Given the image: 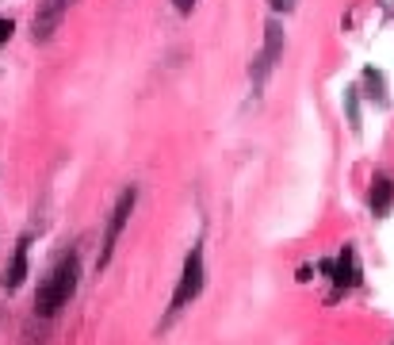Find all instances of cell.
Returning a JSON list of instances; mask_svg holds the SVG:
<instances>
[{
	"instance_id": "cell-1",
	"label": "cell",
	"mask_w": 394,
	"mask_h": 345,
	"mask_svg": "<svg viewBox=\"0 0 394 345\" xmlns=\"http://www.w3.org/2000/svg\"><path fill=\"white\" fill-rule=\"evenodd\" d=\"M77 281H81V257L69 249V254H62L58 265H54L50 273L42 276L39 295H35V311H39L42 319H54V315H58L62 307L73 300V292H77Z\"/></svg>"
},
{
	"instance_id": "cell-2",
	"label": "cell",
	"mask_w": 394,
	"mask_h": 345,
	"mask_svg": "<svg viewBox=\"0 0 394 345\" xmlns=\"http://www.w3.org/2000/svg\"><path fill=\"white\" fill-rule=\"evenodd\" d=\"M203 246L195 242L192 249H187V257H184V268H180V281H176V292H173V300H168V315H180L184 307H192L195 300H199V292H203Z\"/></svg>"
},
{
	"instance_id": "cell-3",
	"label": "cell",
	"mask_w": 394,
	"mask_h": 345,
	"mask_svg": "<svg viewBox=\"0 0 394 345\" xmlns=\"http://www.w3.org/2000/svg\"><path fill=\"white\" fill-rule=\"evenodd\" d=\"M284 46H287L284 23H279V20H268V23H265V43H260L257 58H253V65H249V81H253V89H257V92L265 89L268 73L276 69L279 58H284Z\"/></svg>"
},
{
	"instance_id": "cell-4",
	"label": "cell",
	"mask_w": 394,
	"mask_h": 345,
	"mask_svg": "<svg viewBox=\"0 0 394 345\" xmlns=\"http://www.w3.org/2000/svg\"><path fill=\"white\" fill-rule=\"evenodd\" d=\"M134 203H138V188L130 184V188L119 192L115 208H111V219H108V230H104V249H100V268L111 265V254H115L119 238H123L127 222H130V215H134Z\"/></svg>"
},
{
	"instance_id": "cell-5",
	"label": "cell",
	"mask_w": 394,
	"mask_h": 345,
	"mask_svg": "<svg viewBox=\"0 0 394 345\" xmlns=\"http://www.w3.org/2000/svg\"><path fill=\"white\" fill-rule=\"evenodd\" d=\"M69 8H73V0H39V8H35V23H31L35 43H50L54 31L65 23Z\"/></svg>"
},
{
	"instance_id": "cell-6",
	"label": "cell",
	"mask_w": 394,
	"mask_h": 345,
	"mask_svg": "<svg viewBox=\"0 0 394 345\" xmlns=\"http://www.w3.org/2000/svg\"><path fill=\"white\" fill-rule=\"evenodd\" d=\"M394 208V176H375L371 184V215H387Z\"/></svg>"
},
{
	"instance_id": "cell-7",
	"label": "cell",
	"mask_w": 394,
	"mask_h": 345,
	"mask_svg": "<svg viewBox=\"0 0 394 345\" xmlns=\"http://www.w3.org/2000/svg\"><path fill=\"white\" fill-rule=\"evenodd\" d=\"M23 281H27V238L20 242V246H16L12 265L4 268V288H8V292H16V288H20Z\"/></svg>"
},
{
	"instance_id": "cell-8",
	"label": "cell",
	"mask_w": 394,
	"mask_h": 345,
	"mask_svg": "<svg viewBox=\"0 0 394 345\" xmlns=\"http://www.w3.org/2000/svg\"><path fill=\"white\" fill-rule=\"evenodd\" d=\"M356 281H360V273H356V254H352V246H344L341 265H337V284H341V288H352Z\"/></svg>"
},
{
	"instance_id": "cell-9",
	"label": "cell",
	"mask_w": 394,
	"mask_h": 345,
	"mask_svg": "<svg viewBox=\"0 0 394 345\" xmlns=\"http://www.w3.org/2000/svg\"><path fill=\"white\" fill-rule=\"evenodd\" d=\"M295 4H299V0H268V8H272V12H295Z\"/></svg>"
},
{
	"instance_id": "cell-10",
	"label": "cell",
	"mask_w": 394,
	"mask_h": 345,
	"mask_svg": "<svg viewBox=\"0 0 394 345\" xmlns=\"http://www.w3.org/2000/svg\"><path fill=\"white\" fill-rule=\"evenodd\" d=\"M173 8H176L180 16H192L195 8H199V0H173Z\"/></svg>"
},
{
	"instance_id": "cell-11",
	"label": "cell",
	"mask_w": 394,
	"mask_h": 345,
	"mask_svg": "<svg viewBox=\"0 0 394 345\" xmlns=\"http://www.w3.org/2000/svg\"><path fill=\"white\" fill-rule=\"evenodd\" d=\"M12 31H16V23H12V20H0V43L12 39Z\"/></svg>"
}]
</instances>
